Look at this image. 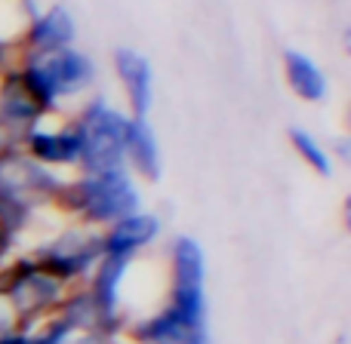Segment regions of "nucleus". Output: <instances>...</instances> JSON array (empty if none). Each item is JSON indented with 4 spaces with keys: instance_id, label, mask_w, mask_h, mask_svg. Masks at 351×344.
Here are the masks:
<instances>
[{
    "instance_id": "f257e3e1",
    "label": "nucleus",
    "mask_w": 351,
    "mask_h": 344,
    "mask_svg": "<svg viewBox=\"0 0 351 344\" xmlns=\"http://www.w3.org/2000/svg\"><path fill=\"white\" fill-rule=\"evenodd\" d=\"M139 209H145L142 206V185L127 166L68 175L65 187L56 200V212L62 218L93 230H105L108 224L121 222L123 215Z\"/></svg>"
},
{
    "instance_id": "f03ea898",
    "label": "nucleus",
    "mask_w": 351,
    "mask_h": 344,
    "mask_svg": "<svg viewBox=\"0 0 351 344\" xmlns=\"http://www.w3.org/2000/svg\"><path fill=\"white\" fill-rule=\"evenodd\" d=\"M80 139V172L123 166V129L127 111L105 96H86L74 114H68Z\"/></svg>"
},
{
    "instance_id": "7ed1b4c3",
    "label": "nucleus",
    "mask_w": 351,
    "mask_h": 344,
    "mask_svg": "<svg viewBox=\"0 0 351 344\" xmlns=\"http://www.w3.org/2000/svg\"><path fill=\"white\" fill-rule=\"evenodd\" d=\"M0 289L12 304L22 329H34L37 323L56 317L68 286L59 283L31 252H19L10 265L0 271Z\"/></svg>"
},
{
    "instance_id": "20e7f679",
    "label": "nucleus",
    "mask_w": 351,
    "mask_h": 344,
    "mask_svg": "<svg viewBox=\"0 0 351 344\" xmlns=\"http://www.w3.org/2000/svg\"><path fill=\"white\" fill-rule=\"evenodd\" d=\"M25 252H31L59 283L71 289V286H84L90 280L93 267L102 259V243H99V230L62 218V224L53 234Z\"/></svg>"
},
{
    "instance_id": "39448f33",
    "label": "nucleus",
    "mask_w": 351,
    "mask_h": 344,
    "mask_svg": "<svg viewBox=\"0 0 351 344\" xmlns=\"http://www.w3.org/2000/svg\"><path fill=\"white\" fill-rule=\"evenodd\" d=\"M65 178L68 175L34 163L19 145H10L0 154V194L22 197L40 212H56V200L65 187Z\"/></svg>"
},
{
    "instance_id": "423d86ee",
    "label": "nucleus",
    "mask_w": 351,
    "mask_h": 344,
    "mask_svg": "<svg viewBox=\"0 0 351 344\" xmlns=\"http://www.w3.org/2000/svg\"><path fill=\"white\" fill-rule=\"evenodd\" d=\"M34 163L47 166L53 172L74 175L80 172V139L71 117H43L37 127H31L22 139L16 142Z\"/></svg>"
},
{
    "instance_id": "0eeeda50",
    "label": "nucleus",
    "mask_w": 351,
    "mask_h": 344,
    "mask_svg": "<svg viewBox=\"0 0 351 344\" xmlns=\"http://www.w3.org/2000/svg\"><path fill=\"white\" fill-rule=\"evenodd\" d=\"M31 59L40 62V68L47 71L49 83H53L59 102H74V98H86L96 86L99 77V65L86 49L80 47H65L59 53L49 55H31Z\"/></svg>"
},
{
    "instance_id": "6e6552de",
    "label": "nucleus",
    "mask_w": 351,
    "mask_h": 344,
    "mask_svg": "<svg viewBox=\"0 0 351 344\" xmlns=\"http://www.w3.org/2000/svg\"><path fill=\"white\" fill-rule=\"evenodd\" d=\"M111 71L123 92L130 117H148L154 105V65L145 53L133 47H117L111 53Z\"/></svg>"
},
{
    "instance_id": "1a4fd4ad",
    "label": "nucleus",
    "mask_w": 351,
    "mask_h": 344,
    "mask_svg": "<svg viewBox=\"0 0 351 344\" xmlns=\"http://www.w3.org/2000/svg\"><path fill=\"white\" fill-rule=\"evenodd\" d=\"M77 40V22L65 3H53L40 12H31L22 37H19V55H49Z\"/></svg>"
},
{
    "instance_id": "9d476101",
    "label": "nucleus",
    "mask_w": 351,
    "mask_h": 344,
    "mask_svg": "<svg viewBox=\"0 0 351 344\" xmlns=\"http://www.w3.org/2000/svg\"><path fill=\"white\" fill-rule=\"evenodd\" d=\"M160 230H164V222L160 215L148 209L130 212L121 222L108 224L105 230H99V243H102V255H111V259H127V261H139L148 249L158 243Z\"/></svg>"
},
{
    "instance_id": "9b49d317",
    "label": "nucleus",
    "mask_w": 351,
    "mask_h": 344,
    "mask_svg": "<svg viewBox=\"0 0 351 344\" xmlns=\"http://www.w3.org/2000/svg\"><path fill=\"white\" fill-rule=\"evenodd\" d=\"M123 166L136 175V181H160L164 175V151L148 117H127Z\"/></svg>"
},
{
    "instance_id": "f8f14e48",
    "label": "nucleus",
    "mask_w": 351,
    "mask_h": 344,
    "mask_svg": "<svg viewBox=\"0 0 351 344\" xmlns=\"http://www.w3.org/2000/svg\"><path fill=\"white\" fill-rule=\"evenodd\" d=\"M43 117L47 114H43L40 105L34 102V96L25 90L22 77L16 74V65L6 74H0V123H3L6 133L19 142L31 127H37Z\"/></svg>"
},
{
    "instance_id": "ddd939ff",
    "label": "nucleus",
    "mask_w": 351,
    "mask_h": 344,
    "mask_svg": "<svg viewBox=\"0 0 351 344\" xmlns=\"http://www.w3.org/2000/svg\"><path fill=\"white\" fill-rule=\"evenodd\" d=\"M167 289H206V252L191 234L173 237L167 252Z\"/></svg>"
},
{
    "instance_id": "4468645a",
    "label": "nucleus",
    "mask_w": 351,
    "mask_h": 344,
    "mask_svg": "<svg viewBox=\"0 0 351 344\" xmlns=\"http://www.w3.org/2000/svg\"><path fill=\"white\" fill-rule=\"evenodd\" d=\"M280 68H284V80L290 86V92L299 98V102L308 105H321L324 98L330 96V80L324 74V68L311 59L302 49H284V59H280Z\"/></svg>"
},
{
    "instance_id": "2eb2a0df",
    "label": "nucleus",
    "mask_w": 351,
    "mask_h": 344,
    "mask_svg": "<svg viewBox=\"0 0 351 344\" xmlns=\"http://www.w3.org/2000/svg\"><path fill=\"white\" fill-rule=\"evenodd\" d=\"M287 142H290L293 154L315 175H324V178L333 175L336 163H333V157H330V148L324 145L315 133H308V129H302V127H290L287 129Z\"/></svg>"
},
{
    "instance_id": "dca6fc26",
    "label": "nucleus",
    "mask_w": 351,
    "mask_h": 344,
    "mask_svg": "<svg viewBox=\"0 0 351 344\" xmlns=\"http://www.w3.org/2000/svg\"><path fill=\"white\" fill-rule=\"evenodd\" d=\"M19 252H22V240H19L16 234H10V230L0 224V271H3V267L10 265Z\"/></svg>"
},
{
    "instance_id": "f3484780",
    "label": "nucleus",
    "mask_w": 351,
    "mask_h": 344,
    "mask_svg": "<svg viewBox=\"0 0 351 344\" xmlns=\"http://www.w3.org/2000/svg\"><path fill=\"white\" fill-rule=\"evenodd\" d=\"M65 344H121V339H111L105 332H71Z\"/></svg>"
},
{
    "instance_id": "a211bd4d",
    "label": "nucleus",
    "mask_w": 351,
    "mask_h": 344,
    "mask_svg": "<svg viewBox=\"0 0 351 344\" xmlns=\"http://www.w3.org/2000/svg\"><path fill=\"white\" fill-rule=\"evenodd\" d=\"M22 323H19L16 310H12V304L6 302L3 289H0V332H10V329H19Z\"/></svg>"
},
{
    "instance_id": "6ab92c4d",
    "label": "nucleus",
    "mask_w": 351,
    "mask_h": 344,
    "mask_svg": "<svg viewBox=\"0 0 351 344\" xmlns=\"http://www.w3.org/2000/svg\"><path fill=\"white\" fill-rule=\"evenodd\" d=\"M330 148V157H333V163H336V160H339V163H348V160H351V142L346 139V135H339V139H336L333 142V145H327Z\"/></svg>"
},
{
    "instance_id": "aec40b11",
    "label": "nucleus",
    "mask_w": 351,
    "mask_h": 344,
    "mask_svg": "<svg viewBox=\"0 0 351 344\" xmlns=\"http://www.w3.org/2000/svg\"><path fill=\"white\" fill-rule=\"evenodd\" d=\"M0 344H34L31 341V329H10V332H0Z\"/></svg>"
},
{
    "instance_id": "412c9836",
    "label": "nucleus",
    "mask_w": 351,
    "mask_h": 344,
    "mask_svg": "<svg viewBox=\"0 0 351 344\" xmlns=\"http://www.w3.org/2000/svg\"><path fill=\"white\" fill-rule=\"evenodd\" d=\"M185 344H213V339H210V329H200V332L188 335V341H185Z\"/></svg>"
},
{
    "instance_id": "4be33fe9",
    "label": "nucleus",
    "mask_w": 351,
    "mask_h": 344,
    "mask_svg": "<svg viewBox=\"0 0 351 344\" xmlns=\"http://www.w3.org/2000/svg\"><path fill=\"white\" fill-rule=\"evenodd\" d=\"M10 145H16V139H12V135L3 129V123H0V154H3Z\"/></svg>"
}]
</instances>
